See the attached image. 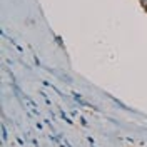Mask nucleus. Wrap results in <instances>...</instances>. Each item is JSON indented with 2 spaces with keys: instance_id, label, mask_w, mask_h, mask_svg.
Masks as SVG:
<instances>
[]
</instances>
